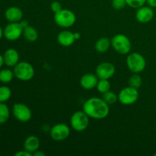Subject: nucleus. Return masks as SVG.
<instances>
[{
	"label": "nucleus",
	"mask_w": 156,
	"mask_h": 156,
	"mask_svg": "<svg viewBox=\"0 0 156 156\" xmlns=\"http://www.w3.org/2000/svg\"><path fill=\"white\" fill-rule=\"evenodd\" d=\"M83 111L89 117L96 120L105 119L109 115V105L103 98L93 97L85 101L83 105Z\"/></svg>",
	"instance_id": "1"
},
{
	"label": "nucleus",
	"mask_w": 156,
	"mask_h": 156,
	"mask_svg": "<svg viewBox=\"0 0 156 156\" xmlns=\"http://www.w3.org/2000/svg\"><path fill=\"white\" fill-rule=\"evenodd\" d=\"M111 43L113 49L120 54L126 55L130 52L132 47L131 41L125 34H116L111 40Z\"/></svg>",
	"instance_id": "2"
},
{
	"label": "nucleus",
	"mask_w": 156,
	"mask_h": 156,
	"mask_svg": "<svg viewBox=\"0 0 156 156\" xmlns=\"http://www.w3.org/2000/svg\"><path fill=\"white\" fill-rule=\"evenodd\" d=\"M126 65L132 73H140L146 68V61L143 55L137 52H133L127 56Z\"/></svg>",
	"instance_id": "3"
},
{
	"label": "nucleus",
	"mask_w": 156,
	"mask_h": 156,
	"mask_svg": "<svg viewBox=\"0 0 156 156\" xmlns=\"http://www.w3.org/2000/svg\"><path fill=\"white\" fill-rule=\"evenodd\" d=\"M14 67V74L19 80L27 82L33 79L34 76V69L29 62L23 61L18 62Z\"/></svg>",
	"instance_id": "4"
},
{
	"label": "nucleus",
	"mask_w": 156,
	"mask_h": 156,
	"mask_svg": "<svg viewBox=\"0 0 156 156\" xmlns=\"http://www.w3.org/2000/svg\"><path fill=\"white\" fill-rule=\"evenodd\" d=\"M54 21L58 26L64 28L74 25L76 21V15L69 9H62L54 14Z\"/></svg>",
	"instance_id": "5"
},
{
	"label": "nucleus",
	"mask_w": 156,
	"mask_h": 156,
	"mask_svg": "<svg viewBox=\"0 0 156 156\" xmlns=\"http://www.w3.org/2000/svg\"><path fill=\"white\" fill-rule=\"evenodd\" d=\"M89 118L88 114L84 111H76L70 118V125L74 130L82 132L88 128Z\"/></svg>",
	"instance_id": "6"
},
{
	"label": "nucleus",
	"mask_w": 156,
	"mask_h": 156,
	"mask_svg": "<svg viewBox=\"0 0 156 156\" xmlns=\"http://www.w3.org/2000/svg\"><path fill=\"white\" fill-rule=\"evenodd\" d=\"M140 93L138 89L130 86L123 88L118 94V101L123 105H131L138 101Z\"/></svg>",
	"instance_id": "7"
},
{
	"label": "nucleus",
	"mask_w": 156,
	"mask_h": 156,
	"mask_svg": "<svg viewBox=\"0 0 156 156\" xmlns=\"http://www.w3.org/2000/svg\"><path fill=\"white\" fill-rule=\"evenodd\" d=\"M13 115L18 121L26 123L31 119L32 112L24 104L16 103L13 105Z\"/></svg>",
	"instance_id": "8"
},
{
	"label": "nucleus",
	"mask_w": 156,
	"mask_h": 156,
	"mask_svg": "<svg viewBox=\"0 0 156 156\" xmlns=\"http://www.w3.org/2000/svg\"><path fill=\"white\" fill-rule=\"evenodd\" d=\"M50 133L55 141H63L69 136L70 128L65 123H57L52 126Z\"/></svg>",
	"instance_id": "9"
},
{
	"label": "nucleus",
	"mask_w": 156,
	"mask_h": 156,
	"mask_svg": "<svg viewBox=\"0 0 156 156\" xmlns=\"http://www.w3.org/2000/svg\"><path fill=\"white\" fill-rule=\"evenodd\" d=\"M24 28L20 22H11L3 30V35L9 41H16L23 34Z\"/></svg>",
	"instance_id": "10"
},
{
	"label": "nucleus",
	"mask_w": 156,
	"mask_h": 156,
	"mask_svg": "<svg viewBox=\"0 0 156 156\" xmlns=\"http://www.w3.org/2000/svg\"><path fill=\"white\" fill-rule=\"evenodd\" d=\"M116 68L114 64L109 62H101L96 67L95 74L99 79H110L115 74Z\"/></svg>",
	"instance_id": "11"
},
{
	"label": "nucleus",
	"mask_w": 156,
	"mask_h": 156,
	"mask_svg": "<svg viewBox=\"0 0 156 156\" xmlns=\"http://www.w3.org/2000/svg\"><path fill=\"white\" fill-rule=\"evenodd\" d=\"M154 18V11L150 6H142L137 9L136 12V18L142 24H146L150 22Z\"/></svg>",
	"instance_id": "12"
},
{
	"label": "nucleus",
	"mask_w": 156,
	"mask_h": 156,
	"mask_svg": "<svg viewBox=\"0 0 156 156\" xmlns=\"http://www.w3.org/2000/svg\"><path fill=\"white\" fill-rule=\"evenodd\" d=\"M98 78L96 74L93 73H86L83 75L80 79V85L84 89L91 90L97 86L98 82Z\"/></svg>",
	"instance_id": "13"
},
{
	"label": "nucleus",
	"mask_w": 156,
	"mask_h": 156,
	"mask_svg": "<svg viewBox=\"0 0 156 156\" xmlns=\"http://www.w3.org/2000/svg\"><path fill=\"white\" fill-rule=\"evenodd\" d=\"M76 41L74 33L70 30H62L57 35V42L62 47H70L74 44Z\"/></svg>",
	"instance_id": "14"
},
{
	"label": "nucleus",
	"mask_w": 156,
	"mask_h": 156,
	"mask_svg": "<svg viewBox=\"0 0 156 156\" xmlns=\"http://www.w3.org/2000/svg\"><path fill=\"white\" fill-rule=\"evenodd\" d=\"M5 16L10 22H19L22 20L23 12L20 8L12 6L5 11Z\"/></svg>",
	"instance_id": "15"
},
{
	"label": "nucleus",
	"mask_w": 156,
	"mask_h": 156,
	"mask_svg": "<svg viewBox=\"0 0 156 156\" xmlns=\"http://www.w3.org/2000/svg\"><path fill=\"white\" fill-rule=\"evenodd\" d=\"M5 64L8 66H15L19 62V53L15 49H9L3 55Z\"/></svg>",
	"instance_id": "16"
},
{
	"label": "nucleus",
	"mask_w": 156,
	"mask_h": 156,
	"mask_svg": "<svg viewBox=\"0 0 156 156\" xmlns=\"http://www.w3.org/2000/svg\"><path fill=\"white\" fill-rule=\"evenodd\" d=\"M40 145H41V141L37 136L34 135L29 136L24 142V149L27 152L33 154L34 152L39 149Z\"/></svg>",
	"instance_id": "17"
},
{
	"label": "nucleus",
	"mask_w": 156,
	"mask_h": 156,
	"mask_svg": "<svg viewBox=\"0 0 156 156\" xmlns=\"http://www.w3.org/2000/svg\"><path fill=\"white\" fill-rule=\"evenodd\" d=\"M111 45V41L108 37H101L96 41L94 49L99 53H106Z\"/></svg>",
	"instance_id": "18"
},
{
	"label": "nucleus",
	"mask_w": 156,
	"mask_h": 156,
	"mask_svg": "<svg viewBox=\"0 0 156 156\" xmlns=\"http://www.w3.org/2000/svg\"><path fill=\"white\" fill-rule=\"evenodd\" d=\"M23 35H24V38L29 42H35L38 38L37 30L30 25H28L25 28H24Z\"/></svg>",
	"instance_id": "19"
},
{
	"label": "nucleus",
	"mask_w": 156,
	"mask_h": 156,
	"mask_svg": "<svg viewBox=\"0 0 156 156\" xmlns=\"http://www.w3.org/2000/svg\"><path fill=\"white\" fill-rule=\"evenodd\" d=\"M10 116L9 107L5 103H0V124L6 123Z\"/></svg>",
	"instance_id": "20"
},
{
	"label": "nucleus",
	"mask_w": 156,
	"mask_h": 156,
	"mask_svg": "<svg viewBox=\"0 0 156 156\" xmlns=\"http://www.w3.org/2000/svg\"><path fill=\"white\" fill-rule=\"evenodd\" d=\"M128 83H129V86L138 89L143 84V79H142L141 76L139 75V73H134L129 79Z\"/></svg>",
	"instance_id": "21"
},
{
	"label": "nucleus",
	"mask_w": 156,
	"mask_h": 156,
	"mask_svg": "<svg viewBox=\"0 0 156 156\" xmlns=\"http://www.w3.org/2000/svg\"><path fill=\"white\" fill-rule=\"evenodd\" d=\"M14 72L10 69H5L0 71V82L2 83H9L13 79Z\"/></svg>",
	"instance_id": "22"
},
{
	"label": "nucleus",
	"mask_w": 156,
	"mask_h": 156,
	"mask_svg": "<svg viewBox=\"0 0 156 156\" xmlns=\"http://www.w3.org/2000/svg\"><path fill=\"white\" fill-rule=\"evenodd\" d=\"M102 98L103 100L106 102L108 105H114V103L117 101L118 100V94H117L116 93L113 92L111 91H108L107 92L102 94Z\"/></svg>",
	"instance_id": "23"
},
{
	"label": "nucleus",
	"mask_w": 156,
	"mask_h": 156,
	"mask_svg": "<svg viewBox=\"0 0 156 156\" xmlns=\"http://www.w3.org/2000/svg\"><path fill=\"white\" fill-rule=\"evenodd\" d=\"M96 88H97L98 91L101 94L110 91L111 83L109 82V79H100V80H98Z\"/></svg>",
	"instance_id": "24"
},
{
	"label": "nucleus",
	"mask_w": 156,
	"mask_h": 156,
	"mask_svg": "<svg viewBox=\"0 0 156 156\" xmlns=\"http://www.w3.org/2000/svg\"><path fill=\"white\" fill-rule=\"evenodd\" d=\"M12 96V91L8 86H0V103H5Z\"/></svg>",
	"instance_id": "25"
},
{
	"label": "nucleus",
	"mask_w": 156,
	"mask_h": 156,
	"mask_svg": "<svg viewBox=\"0 0 156 156\" xmlns=\"http://www.w3.org/2000/svg\"><path fill=\"white\" fill-rule=\"evenodd\" d=\"M126 5L133 9H139L145 5L146 0H126Z\"/></svg>",
	"instance_id": "26"
},
{
	"label": "nucleus",
	"mask_w": 156,
	"mask_h": 156,
	"mask_svg": "<svg viewBox=\"0 0 156 156\" xmlns=\"http://www.w3.org/2000/svg\"><path fill=\"white\" fill-rule=\"evenodd\" d=\"M112 7L115 10H122L126 5V0H112Z\"/></svg>",
	"instance_id": "27"
},
{
	"label": "nucleus",
	"mask_w": 156,
	"mask_h": 156,
	"mask_svg": "<svg viewBox=\"0 0 156 156\" xmlns=\"http://www.w3.org/2000/svg\"><path fill=\"white\" fill-rule=\"evenodd\" d=\"M50 9H51V11L53 12V13H56V12H59L61 9H62V5L58 1H54L51 3L50 5Z\"/></svg>",
	"instance_id": "28"
},
{
	"label": "nucleus",
	"mask_w": 156,
	"mask_h": 156,
	"mask_svg": "<svg viewBox=\"0 0 156 156\" xmlns=\"http://www.w3.org/2000/svg\"><path fill=\"white\" fill-rule=\"evenodd\" d=\"M15 156H31L32 154L24 149V150H21V151H19V152H16V153L15 154Z\"/></svg>",
	"instance_id": "29"
},
{
	"label": "nucleus",
	"mask_w": 156,
	"mask_h": 156,
	"mask_svg": "<svg viewBox=\"0 0 156 156\" xmlns=\"http://www.w3.org/2000/svg\"><path fill=\"white\" fill-rule=\"evenodd\" d=\"M146 3L152 8H156V0H146Z\"/></svg>",
	"instance_id": "30"
},
{
	"label": "nucleus",
	"mask_w": 156,
	"mask_h": 156,
	"mask_svg": "<svg viewBox=\"0 0 156 156\" xmlns=\"http://www.w3.org/2000/svg\"><path fill=\"white\" fill-rule=\"evenodd\" d=\"M32 155H34V156H45L46 154L44 153V152H42V151L37 150L36 152H34L33 154H32Z\"/></svg>",
	"instance_id": "31"
},
{
	"label": "nucleus",
	"mask_w": 156,
	"mask_h": 156,
	"mask_svg": "<svg viewBox=\"0 0 156 156\" xmlns=\"http://www.w3.org/2000/svg\"><path fill=\"white\" fill-rule=\"evenodd\" d=\"M20 24H21V25L22 26L23 28H25L26 27H27V26L29 25L28 22H27V21H26V20H21V21H19Z\"/></svg>",
	"instance_id": "32"
},
{
	"label": "nucleus",
	"mask_w": 156,
	"mask_h": 156,
	"mask_svg": "<svg viewBox=\"0 0 156 156\" xmlns=\"http://www.w3.org/2000/svg\"><path fill=\"white\" fill-rule=\"evenodd\" d=\"M5 63L4 62V57H3V56H2V55H0V68H1L3 64Z\"/></svg>",
	"instance_id": "33"
},
{
	"label": "nucleus",
	"mask_w": 156,
	"mask_h": 156,
	"mask_svg": "<svg viewBox=\"0 0 156 156\" xmlns=\"http://www.w3.org/2000/svg\"><path fill=\"white\" fill-rule=\"evenodd\" d=\"M75 37H76V40H78L80 38V34L79 33H74Z\"/></svg>",
	"instance_id": "34"
},
{
	"label": "nucleus",
	"mask_w": 156,
	"mask_h": 156,
	"mask_svg": "<svg viewBox=\"0 0 156 156\" xmlns=\"http://www.w3.org/2000/svg\"><path fill=\"white\" fill-rule=\"evenodd\" d=\"M2 35H3V30L2 29V27H0V39L2 37Z\"/></svg>",
	"instance_id": "35"
},
{
	"label": "nucleus",
	"mask_w": 156,
	"mask_h": 156,
	"mask_svg": "<svg viewBox=\"0 0 156 156\" xmlns=\"http://www.w3.org/2000/svg\"><path fill=\"white\" fill-rule=\"evenodd\" d=\"M155 155V156H156V153H155V155Z\"/></svg>",
	"instance_id": "36"
}]
</instances>
